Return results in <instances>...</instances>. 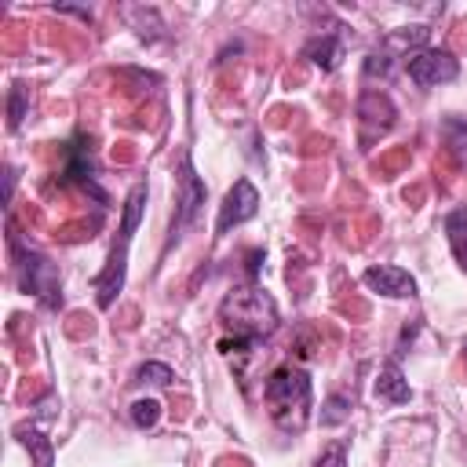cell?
<instances>
[{
    "mask_svg": "<svg viewBox=\"0 0 467 467\" xmlns=\"http://www.w3.org/2000/svg\"><path fill=\"white\" fill-rule=\"evenodd\" d=\"M219 321L226 332H234L237 343L252 347L255 339H266L277 328V303L259 285H237L219 303Z\"/></svg>",
    "mask_w": 467,
    "mask_h": 467,
    "instance_id": "cell-1",
    "label": "cell"
},
{
    "mask_svg": "<svg viewBox=\"0 0 467 467\" xmlns=\"http://www.w3.org/2000/svg\"><path fill=\"white\" fill-rule=\"evenodd\" d=\"M263 398L270 405V420L285 431V434H299L310 420V376L299 365H281L277 372H270Z\"/></svg>",
    "mask_w": 467,
    "mask_h": 467,
    "instance_id": "cell-2",
    "label": "cell"
},
{
    "mask_svg": "<svg viewBox=\"0 0 467 467\" xmlns=\"http://www.w3.org/2000/svg\"><path fill=\"white\" fill-rule=\"evenodd\" d=\"M142 208H146V186L139 182V186H131V193L124 197V212H120V234H117V244H113V252H109V263H106V270L95 277V299H99V306L102 310H109L113 306V299L120 296V288H124V270H128V248H131V237H135V226H139V219H142Z\"/></svg>",
    "mask_w": 467,
    "mask_h": 467,
    "instance_id": "cell-3",
    "label": "cell"
},
{
    "mask_svg": "<svg viewBox=\"0 0 467 467\" xmlns=\"http://www.w3.org/2000/svg\"><path fill=\"white\" fill-rule=\"evenodd\" d=\"M7 241H11V252H15V274H18V285L22 292H33L44 306H62V277H58V266L40 255L36 248L22 244V237L15 234V223H7Z\"/></svg>",
    "mask_w": 467,
    "mask_h": 467,
    "instance_id": "cell-4",
    "label": "cell"
},
{
    "mask_svg": "<svg viewBox=\"0 0 467 467\" xmlns=\"http://www.w3.org/2000/svg\"><path fill=\"white\" fill-rule=\"evenodd\" d=\"M405 69H409V80H412L416 88H434V84H449V80H456L460 62H456L449 51L423 47V51H412V55L405 58Z\"/></svg>",
    "mask_w": 467,
    "mask_h": 467,
    "instance_id": "cell-5",
    "label": "cell"
},
{
    "mask_svg": "<svg viewBox=\"0 0 467 467\" xmlns=\"http://www.w3.org/2000/svg\"><path fill=\"white\" fill-rule=\"evenodd\" d=\"M259 212V190L248 182V179H237L234 186H230V193H226V201L219 204V219H215V234L223 237V234H230L234 226H241V223H248L252 215Z\"/></svg>",
    "mask_w": 467,
    "mask_h": 467,
    "instance_id": "cell-6",
    "label": "cell"
},
{
    "mask_svg": "<svg viewBox=\"0 0 467 467\" xmlns=\"http://www.w3.org/2000/svg\"><path fill=\"white\" fill-rule=\"evenodd\" d=\"M62 182H77L80 190L95 193L99 204H106V193L95 186V161H91V142L84 135H77L66 146V168H62Z\"/></svg>",
    "mask_w": 467,
    "mask_h": 467,
    "instance_id": "cell-7",
    "label": "cell"
},
{
    "mask_svg": "<svg viewBox=\"0 0 467 467\" xmlns=\"http://www.w3.org/2000/svg\"><path fill=\"white\" fill-rule=\"evenodd\" d=\"M179 182H182V197H179V215H175V226H171V234H179L182 226H190L193 219H197V212H201V204H204V182L197 179V171H193V164H190V157H182V164H179Z\"/></svg>",
    "mask_w": 467,
    "mask_h": 467,
    "instance_id": "cell-8",
    "label": "cell"
},
{
    "mask_svg": "<svg viewBox=\"0 0 467 467\" xmlns=\"http://www.w3.org/2000/svg\"><path fill=\"white\" fill-rule=\"evenodd\" d=\"M361 281L379 292V296H394V299H405V296H416V277L401 266H368L361 274Z\"/></svg>",
    "mask_w": 467,
    "mask_h": 467,
    "instance_id": "cell-9",
    "label": "cell"
},
{
    "mask_svg": "<svg viewBox=\"0 0 467 467\" xmlns=\"http://www.w3.org/2000/svg\"><path fill=\"white\" fill-rule=\"evenodd\" d=\"M394 117H398V109L383 91H361L358 95V120L368 131H387L394 124Z\"/></svg>",
    "mask_w": 467,
    "mask_h": 467,
    "instance_id": "cell-10",
    "label": "cell"
},
{
    "mask_svg": "<svg viewBox=\"0 0 467 467\" xmlns=\"http://www.w3.org/2000/svg\"><path fill=\"white\" fill-rule=\"evenodd\" d=\"M376 398H379V401H390V405H405V401L412 398L409 379L401 376V365H398L394 358L383 361V368H379V376H376Z\"/></svg>",
    "mask_w": 467,
    "mask_h": 467,
    "instance_id": "cell-11",
    "label": "cell"
},
{
    "mask_svg": "<svg viewBox=\"0 0 467 467\" xmlns=\"http://www.w3.org/2000/svg\"><path fill=\"white\" fill-rule=\"evenodd\" d=\"M303 58H310L314 66H321L325 73L339 66V36L336 33H321V36H310L303 44Z\"/></svg>",
    "mask_w": 467,
    "mask_h": 467,
    "instance_id": "cell-12",
    "label": "cell"
},
{
    "mask_svg": "<svg viewBox=\"0 0 467 467\" xmlns=\"http://www.w3.org/2000/svg\"><path fill=\"white\" fill-rule=\"evenodd\" d=\"M15 434L33 452V467H51L55 463V449H51V438L44 431H36V427H15Z\"/></svg>",
    "mask_w": 467,
    "mask_h": 467,
    "instance_id": "cell-13",
    "label": "cell"
},
{
    "mask_svg": "<svg viewBox=\"0 0 467 467\" xmlns=\"http://www.w3.org/2000/svg\"><path fill=\"white\" fill-rule=\"evenodd\" d=\"M427 36H431V29H427V26H405V29H394V33H387V40H383V51H387V55H398V51L420 47Z\"/></svg>",
    "mask_w": 467,
    "mask_h": 467,
    "instance_id": "cell-14",
    "label": "cell"
},
{
    "mask_svg": "<svg viewBox=\"0 0 467 467\" xmlns=\"http://www.w3.org/2000/svg\"><path fill=\"white\" fill-rule=\"evenodd\" d=\"M445 234H449V244H452L460 266L467 270V212H463V208H456V212L445 219Z\"/></svg>",
    "mask_w": 467,
    "mask_h": 467,
    "instance_id": "cell-15",
    "label": "cell"
},
{
    "mask_svg": "<svg viewBox=\"0 0 467 467\" xmlns=\"http://www.w3.org/2000/svg\"><path fill=\"white\" fill-rule=\"evenodd\" d=\"M124 15H128V22L135 26V33L142 36V40H157V36H164L161 29V18H157V11L153 7H124Z\"/></svg>",
    "mask_w": 467,
    "mask_h": 467,
    "instance_id": "cell-16",
    "label": "cell"
},
{
    "mask_svg": "<svg viewBox=\"0 0 467 467\" xmlns=\"http://www.w3.org/2000/svg\"><path fill=\"white\" fill-rule=\"evenodd\" d=\"M350 420V398L347 394H328L321 405V427H339Z\"/></svg>",
    "mask_w": 467,
    "mask_h": 467,
    "instance_id": "cell-17",
    "label": "cell"
},
{
    "mask_svg": "<svg viewBox=\"0 0 467 467\" xmlns=\"http://www.w3.org/2000/svg\"><path fill=\"white\" fill-rule=\"evenodd\" d=\"M445 142L460 157V164H467V120L463 117H449L445 120Z\"/></svg>",
    "mask_w": 467,
    "mask_h": 467,
    "instance_id": "cell-18",
    "label": "cell"
},
{
    "mask_svg": "<svg viewBox=\"0 0 467 467\" xmlns=\"http://www.w3.org/2000/svg\"><path fill=\"white\" fill-rule=\"evenodd\" d=\"M26 109H29V88L26 84H15L11 95H7V128L11 131L26 120Z\"/></svg>",
    "mask_w": 467,
    "mask_h": 467,
    "instance_id": "cell-19",
    "label": "cell"
},
{
    "mask_svg": "<svg viewBox=\"0 0 467 467\" xmlns=\"http://www.w3.org/2000/svg\"><path fill=\"white\" fill-rule=\"evenodd\" d=\"M157 420H161V401H157V398H139V401H131V423H135V427L150 431V427H157Z\"/></svg>",
    "mask_w": 467,
    "mask_h": 467,
    "instance_id": "cell-20",
    "label": "cell"
},
{
    "mask_svg": "<svg viewBox=\"0 0 467 467\" xmlns=\"http://www.w3.org/2000/svg\"><path fill=\"white\" fill-rule=\"evenodd\" d=\"M171 379H175V372H171L168 365H161V361H146V365L135 368V383H157V387H168Z\"/></svg>",
    "mask_w": 467,
    "mask_h": 467,
    "instance_id": "cell-21",
    "label": "cell"
},
{
    "mask_svg": "<svg viewBox=\"0 0 467 467\" xmlns=\"http://www.w3.org/2000/svg\"><path fill=\"white\" fill-rule=\"evenodd\" d=\"M390 62H394V55H387L383 47L372 51V55L365 58V77H387V73H390Z\"/></svg>",
    "mask_w": 467,
    "mask_h": 467,
    "instance_id": "cell-22",
    "label": "cell"
},
{
    "mask_svg": "<svg viewBox=\"0 0 467 467\" xmlns=\"http://www.w3.org/2000/svg\"><path fill=\"white\" fill-rule=\"evenodd\" d=\"M314 467H347V449H343V445H328V449L317 456Z\"/></svg>",
    "mask_w": 467,
    "mask_h": 467,
    "instance_id": "cell-23",
    "label": "cell"
},
{
    "mask_svg": "<svg viewBox=\"0 0 467 467\" xmlns=\"http://www.w3.org/2000/svg\"><path fill=\"white\" fill-rule=\"evenodd\" d=\"M259 259H263V252H259V248H252V252H248V281H255V277H259Z\"/></svg>",
    "mask_w": 467,
    "mask_h": 467,
    "instance_id": "cell-24",
    "label": "cell"
},
{
    "mask_svg": "<svg viewBox=\"0 0 467 467\" xmlns=\"http://www.w3.org/2000/svg\"><path fill=\"white\" fill-rule=\"evenodd\" d=\"M463 358H467V339H463Z\"/></svg>",
    "mask_w": 467,
    "mask_h": 467,
    "instance_id": "cell-25",
    "label": "cell"
}]
</instances>
